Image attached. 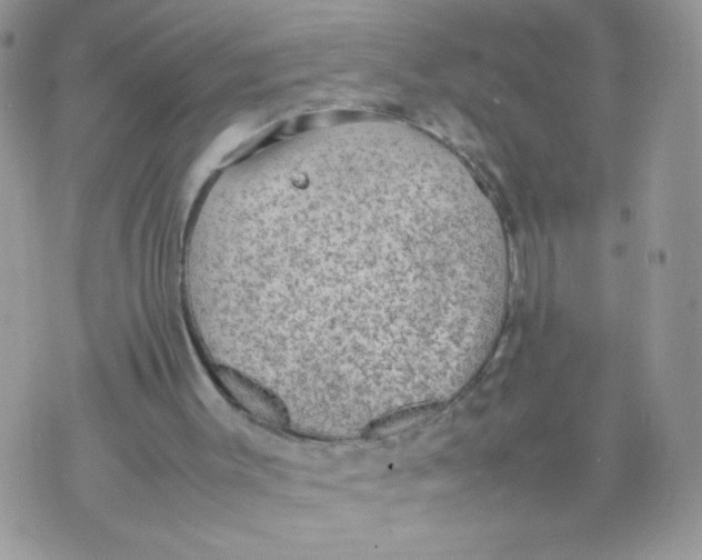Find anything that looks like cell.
Masks as SVG:
<instances>
[{"label": "cell", "instance_id": "obj_1", "mask_svg": "<svg viewBox=\"0 0 702 560\" xmlns=\"http://www.w3.org/2000/svg\"><path fill=\"white\" fill-rule=\"evenodd\" d=\"M509 266L495 216L405 157L343 149L292 161L229 226L217 291L284 300L390 332L423 382L482 363L499 334Z\"/></svg>", "mask_w": 702, "mask_h": 560}, {"label": "cell", "instance_id": "obj_2", "mask_svg": "<svg viewBox=\"0 0 702 560\" xmlns=\"http://www.w3.org/2000/svg\"><path fill=\"white\" fill-rule=\"evenodd\" d=\"M221 369L223 377L232 382L229 388L235 394L234 397L249 412L269 423L277 426L283 423L285 411L277 397L254 384L248 378H243L230 369Z\"/></svg>", "mask_w": 702, "mask_h": 560}]
</instances>
